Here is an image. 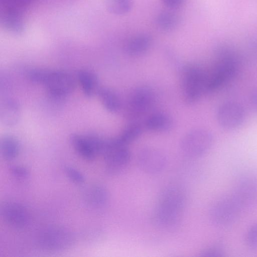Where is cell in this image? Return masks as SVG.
Segmentation results:
<instances>
[{"label":"cell","mask_w":257,"mask_h":257,"mask_svg":"<svg viewBox=\"0 0 257 257\" xmlns=\"http://www.w3.org/2000/svg\"><path fill=\"white\" fill-rule=\"evenodd\" d=\"M207 77L205 71L196 64L189 63L182 67L180 84L185 102L193 104L206 92Z\"/></svg>","instance_id":"1"},{"label":"cell","mask_w":257,"mask_h":257,"mask_svg":"<svg viewBox=\"0 0 257 257\" xmlns=\"http://www.w3.org/2000/svg\"><path fill=\"white\" fill-rule=\"evenodd\" d=\"M48 97L54 102H62L75 89L76 81L70 73L45 69L41 84Z\"/></svg>","instance_id":"2"},{"label":"cell","mask_w":257,"mask_h":257,"mask_svg":"<svg viewBox=\"0 0 257 257\" xmlns=\"http://www.w3.org/2000/svg\"><path fill=\"white\" fill-rule=\"evenodd\" d=\"M101 156L105 161L107 174L116 176L123 172L131 160L127 146L121 143L116 137L105 139Z\"/></svg>","instance_id":"3"},{"label":"cell","mask_w":257,"mask_h":257,"mask_svg":"<svg viewBox=\"0 0 257 257\" xmlns=\"http://www.w3.org/2000/svg\"><path fill=\"white\" fill-rule=\"evenodd\" d=\"M75 237L69 229L61 226H51L43 229L37 238V246L47 251L67 250L73 247Z\"/></svg>","instance_id":"4"},{"label":"cell","mask_w":257,"mask_h":257,"mask_svg":"<svg viewBox=\"0 0 257 257\" xmlns=\"http://www.w3.org/2000/svg\"><path fill=\"white\" fill-rule=\"evenodd\" d=\"M213 137L208 130L195 128L187 132L181 139L179 148L185 157L194 159L200 158L210 150Z\"/></svg>","instance_id":"5"},{"label":"cell","mask_w":257,"mask_h":257,"mask_svg":"<svg viewBox=\"0 0 257 257\" xmlns=\"http://www.w3.org/2000/svg\"><path fill=\"white\" fill-rule=\"evenodd\" d=\"M241 212V210L230 194L217 199L211 205L209 214L213 224L223 228L234 224Z\"/></svg>","instance_id":"6"},{"label":"cell","mask_w":257,"mask_h":257,"mask_svg":"<svg viewBox=\"0 0 257 257\" xmlns=\"http://www.w3.org/2000/svg\"><path fill=\"white\" fill-rule=\"evenodd\" d=\"M186 202V195L183 189L171 185L161 191L155 209L171 216L182 217Z\"/></svg>","instance_id":"7"},{"label":"cell","mask_w":257,"mask_h":257,"mask_svg":"<svg viewBox=\"0 0 257 257\" xmlns=\"http://www.w3.org/2000/svg\"><path fill=\"white\" fill-rule=\"evenodd\" d=\"M240 64L233 61L216 60L211 73L207 75L206 92H213L234 78L238 73Z\"/></svg>","instance_id":"8"},{"label":"cell","mask_w":257,"mask_h":257,"mask_svg":"<svg viewBox=\"0 0 257 257\" xmlns=\"http://www.w3.org/2000/svg\"><path fill=\"white\" fill-rule=\"evenodd\" d=\"M231 195L242 212L253 208L257 204V177L248 175L240 178Z\"/></svg>","instance_id":"9"},{"label":"cell","mask_w":257,"mask_h":257,"mask_svg":"<svg viewBox=\"0 0 257 257\" xmlns=\"http://www.w3.org/2000/svg\"><path fill=\"white\" fill-rule=\"evenodd\" d=\"M137 162L143 172L150 175H156L165 169L168 160L162 151L154 147H147L139 152Z\"/></svg>","instance_id":"10"},{"label":"cell","mask_w":257,"mask_h":257,"mask_svg":"<svg viewBox=\"0 0 257 257\" xmlns=\"http://www.w3.org/2000/svg\"><path fill=\"white\" fill-rule=\"evenodd\" d=\"M155 99V93L150 87L143 86L136 88L128 99L127 113L135 118L143 115L151 109Z\"/></svg>","instance_id":"11"},{"label":"cell","mask_w":257,"mask_h":257,"mask_svg":"<svg viewBox=\"0 0 257 257\" xmlns=\"http://www.w3.org/2000/svg\"><path fill=\"white\" fill-rule=\"evenodd\" d=\"M245 113L239 103L228 101L221 104L216 111V118L219 125L226 130H234L243 122Z\"/></svg>","instance_id":"12"},{"label":"cell","mask_w":257,"mask_h":257,"mask_svg":"<svg viewBox=\"0 0 257 257\" xmlns=\"http://www.w3.org/2000/svg\"><path fill=\"white\" fill-rule=\"evenodd\" d=\"M0 212L3 220L14 228H24L30 221L28 210L25 206L18 202L6 201L2 202Z\"/></svg>","instance_id":"13"},{"label":"cell","mask_w":257,"mask_h":257,"mask_svg":"<svg viewBox=\"0 0 257 257\" xmlns=\"http://www.w3.org/2000/svg\"><path fill=\"white\" fill-rule=\"evenodd\" d=\"M83 197L85 203L89 206L95 209H101L108 205L110 196L105 186L95 184L85 188Z\"/></svg>","instance_id":"14"},{"label":"cell","mask_w":257,"mask_h":257,"mask_svg":"<svg viewBox=\"0 0 257 257\" xmlns=\"http://www.w3.org/2000/svg\"><path fill=\"white\" fill-rule=\"evenodd\" d=\"M21 113V107L17 100L7 97L1 100L0 120L4 125L7 126L15 125L19 121Z\"/></svg>","instance_id":"15"},{"label":"cell","mask_w":257,"mask_h":257,"mask_svg":"<svg viewBox=\"0 0 257 257\" xmlns=\"http://www.w3.org/2000/svg\"><path fill=\"white\" fill-rule=\"evenodd\" d=\"M69 140L75 151L84 160L93 161L97 156L86 134H72Z\"/></svg>","instance_id":"16"},{"label":"cell","mask_w":257,"mask_h":257,"mask_svg":"<svg viewBox=\"0 0 257 257\" xmlns=\"http://www.w3.org/2000/svg\"><path fill=\"white\" fill-rule=\"evenodd\" d=\"M77 76L82 91L87 97L97 95L101 87L99 79L94 73L88 70L81 69L78 72Z\"/></svg>","instance_id":"17"},{"label":"cell","mask_w":257,"mask_h":257,"mask_svg":"<svg viewBox=\"0 0 257 257\" xmlns=\"http://www.w3.org/2000/svg\"><path fill=\"white\" fill-rule=\"evenodd\" d=\"M1 23L5 30L11 33L18 35L24 31L25 23L21 12L5 9L1 14Z\"/></svg>","instance_id":"18"},{"label":"cell","mask_w":257,"mask_h":257,"mask_svg":"<svg viewBox=\"0 0 257 257\" xmlns=\"http://www.w3.org/2000/svg\"><path fill=\"white\" fill-rule=\"evenodd\" d=\"M152 44L151 37L146 34H139L130 39L125 43L124 50L128 55L138 56L145 54Z\"/></svg>","instance_id":"19"},{"label":"cell","mask_w":257,"mask_h":257,"mask_svg":"<svg viewBox=\"0 0 257 257\" xmlns=\"http://www.w3.org/2000/svg\"><path fill=\"white\" fill-rule=\"evenodd\" d=\"M173 126V120L168 114L157 112L149 115L145 121V126L148 130L155 132H166Z\"/></svg>","instance_id":"20"},{"label":"cell","mask_w":257,"mask_h":257,"mask_svg":"<svg viewBox=\"0 0 257 257\" xmlns=\"http://www.w3.org/2000/svg\"><path fill=\"white\" fill-rule=\"evenodd\" d=\"M97 96L107 111L114 113L120 109L121 99L118 94L112 89L107 87H101Z\"/></svg>","instance_id":"21"},{"label":"cell","mask_w":257,"mask_h":257,"mask_svg":"<svg viewBox=\"0 0 257 257\" xmlns=\"http://www.w3.org/2000/svg\"><path fill=\"white\" fill-rule=\"evenodd\" d=\"M20 145L18 139L14 136H4L0 141V152L2 157L7 161H11L18 157Z\"/></svg>","instance_id":"22"},{"label":"cell","mask_w":257,"mask_h":257,"mask_svg":"<svg viewBox=\"0 0 257 257\" xmlns=\"http://www.w3.org/2000/svg\"><path fill=\"white\" fill-rule=\"evenodd\" d=\"M180 21V18L177 14L171 11H164L157 16L156 24L161 30L170 31L178 26Z\"/></svg>","instance_id":"23"},{"label":"cell","mask_w":257,"mask_h":257,"mask_svg":"<svg viewBox=\"0 0 257 257\" xmlns=\"http://www.w3.org/2000/svg\"><path fill=\"white\" fill-rule=\"evenodd\" d=\"M142 133L141 125L137 122H133L126 126L116 138L121 143L128 146L129 144L137 139Z\"/></svg>","instance_id":"24"},{"label":"cell","mask_w":257,"mask_h":257,"mask_svg":"<svg viewBox=\"0 0 257 257\" xmlns=\"http://www.w3.org/2000/svg\"><path fill=\"white\" fill-rule=\"evenodd\" d=\"M104 3L107 10L115 15L128 13L133 6V0H105Z\"/></svg>","instance_id":"25"},{"label":"cell","mask_w":257,"mask_h":257,"mask_svg":"<svg viewBox=\"0 0 257 257\" xmlns=\"http://www.w3.org/2000/svg\"><path fill=\"white\" fill-rule=\"evenodd\" d=\"M225 247L222 242H217L205 247L200 255L203 257H222L224 256Z\"/></svg>","instance_id":"26"},{"label":"cell","mask_w":257,"mask_h":257,"mask_svg":"<svg viewBox=\"0 0 257 257\" xmlns=\"http://www.w3.org/2000/svg\"><path fill=\"white\" fill-rule=\"evenodd\" d=\"M64 169L66 176L73 183L81 184L84 182L85 177L84 175L76 168L67 166H65Z\"/></svg>","instance_id":"27"},{"label":"cell","mask_w":257,"mask_h":257,"mask_svg":"<svg viewBox=\"0 0 257 257\" xmlns=\"http://www.w3.org/2000/svg\"><path fill=\"white\" fill-rule=\"evenodd\" d=\"M246 244L252 250L257 249V222L248 229L246 235Z\"/></svg>","instance_id":"28"},{"label":"cell","mask_w":257,"mask_h":257,"mask_svg":"<svg viewBox=\"0 0 257 257\" xmlns=\"http://www.w3.org/2000/svg\"><path fill=\"white\" fill-rule=\"evenodd\" d=\"M6 10L16 11L21 12V10L25 8L31 0H1Z\"/></svg>","instance_id":"29"},{"label":"cell","mask_w":257,"mask_h":257,"mask_svg":"<svg viewBox=\"0 0 257 257\" xmlns=\"http://www.w3.org/2000/svg\"><path fill=\"white\" fill-rule=\"evenodd\" d=\"M10 171L13 176L20 179L27 178L30 174L28 168L22 165H13L10 167Z\"/></svg>","instance_id":"30"},{"label":"cell","mask_w":257,"mask_h":257,"mask_svg":"<svg viewBox=\"0 0 257 257\" xmlns=\"http://www.w3.org/2000/svg\"><path fill=\"white\" fill-rule=\"evenodd\" d=\"M185 0H161L163 4L167 8L171 9L180 7Z\"/></svg>","instance_id":"31"},{"label":"cell","mask_w":257,"mask_h":257,"mask_svg":"<svg viewBox=\"0 0 257 257\" xmlns=\"http://www.w3.org/2000/svg\"><path fill=\"white\" fill-rule=\"evenodd\" d=\"M250 101L253 108L257 111V89L252 92L250 96Z\"/></svg>","instance_id":"32"}]
</instances>
